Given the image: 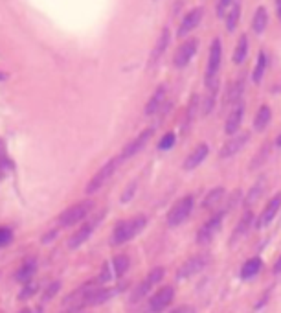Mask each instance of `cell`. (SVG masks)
I'll return each mask as SVG.
<instances>
[{
  "label": "cell",
  "instance_id": "obj_1",
  "mask_svg": "<svg viewBox=\"0 0 281 313\" xmlns=\"http://www.w3.org/2000/svg\"><path fill=\"white\" fill-rule=\"evenodd\" d=\"M147 225V217L145 216H136V217H130L127 221H120L112 230V238H110V243L112 245H123L130 241L134 236H138Z\"/></svg>",
  "mask_w": 281,
  "mask_h": 313
},
{
  "label": "cell",
  "instance_id": "obj_2",
  "mask_svg": "<svg viewBox=\"0 0 281 313\" xmlns=\"http://www.w3.org/2000/svg\"><path fill=\"white\" fill-rule=\"evenodd\" d=\"M120 161H122V159H110V161L107 162V164H103V166L99 168L98 173H94V177H92L90 181H88V184H86L85 192H86L88 195H92V193H96V192L101 190V188L105 186L107 181L114 175V171L118 169V164H120Z\"/></svg>",
  "mask_w": 281,
  "mask_h": 313
},
{
  "label": "cell",
  "instance_id": "obj_3",
  "mask_svg": "<svg viewBox=\"0 0 281 313\" xmlns=\"http://www.w3.org/2000/svg\"><path fill=\"white\" fill-rule=\"evenodd\" d=\"M220 59H222V46H220V39L215 37L212 41V46H210V57H208V67H206V77H204L206 87H210L215 81H219L217 74H219L220 69Z\"/></svg>",
  "mask_w": 281,
  "mask_h": 313
},
{
  "label": "cell",
  "instance_id": "obj_4",
  "mask_svg": "<svg viewBox=\"0 0 281 313\" xmlns=\"http://www.w3.org/2000/svg\"><path fill=\"white\" fill-rule=\"evenodd\" d=\"M92 206H94L92 201H81V203H76V205L66 208V210L59 216V225H61V227H72V225H76V223L83 221L85 217L88 216Z\"/></svg>",
  "mask_w": 281,
  "mask_h": 313
},
{
  "label": "cell",
  "instance_id": "obj_5",
  "mask_svg": "<svg viewBox=\"0 0 281 313\" xmlns=\"http://www.w3.org/2000/svg\"><path fill=\"white\" fill-rule=\"evenodd\" d=\"M193 197L191 195H186V197L178 199L173 208L169 210V214H167V225L169 227H178L180 223H184L188 217H190L191 210H193Z\"/></svg>",
  "mask_w": 281,
  "mask_h": 313
},
{
  "label": "cell",
  "instance_id": "obj_6",
  "mask_svg": "<svg viewBox=\"0 0 281 313\" xmlns=\"http://www.w3.org/2000/svg\"><path fill=\"white\" fill-rule=\"evenodd\" d=\"M127 267H129V258L120 254V256H116V258H112L108 264L103 265V269H101V273H99L98 276V282L105 284L108 282V280H112V278H120V276L127 271Z\"/></svg>",
  "mask_w": 281,
  "mask_h": 313
},
{
  "label": "cell",
  "instance_id": "obj_7",
  "mask_svg": "<svg viewBox=\"0 0 281 313\" xmlns=\"http://www.w3.org/2000/svg\"><path fill=\"white\" fill-rule=\"evenodd\" d=\"M198 50V39H188L186 43L176 48L175 52V67L176 69H184V67H188L193 59V55L197 54Z\"/></svg>",
  "mask_w": 281,
  "mask_h": 313
},
{
  "label": "cell",
  "instance_id": "obj_8",
  "mask_svg": "<svg viewBox=\"0 0 281 313\" xmlns=\"http://www.w3.org/2000/svg\"><path fill=\"white\" fill-rule=\"evenodd\" d=\"M250 140V133L248 131H243V133H236L224 142V145L220 147V157L222 159H228V157H234L237 153L243 149L244 145L248 144Z\"/></svg>",
  "mask_w": 281,
  "mask_h": 313
},
{
  "label": "cell",
  "instance_id": "obj_9",
  "mask_svg": "<svg viewBox=\"0 0 281 313\" xmlns=\"http://www.w3.org/2000/svg\"><path fill=\"white\" fill-rule=\"evenodd\" d=\"M208 254H197V256H191L190 260H186L180 269H178V278H190V276H195L197 273H200L202 269L208 265Z\"/></svg>",
  "mask_w": 281,
  "mask_h": 313
},
{
  "label": "cell",
  "instance_id": "obj_10",
  "mask_svg": "<svg viewBox=\"0 0 281 313\" xmlns=\"http://www.w3.org/2000/svg\"><path fill=\"white\" fill-rule=\"evenodd\" d=\"M175 298V289L171 286H164L160 288L149 300V310L152 313H160L162 310H166L167 306L171 304V300Z\"/></svg>",
  "mask_w": 281,
  "mask_h": 313
},
{
  "label": "cell",
  "instance_id": "obj_11",
  "mask_svg": "<svg viewBox=\"0 0 281 313\" xmlns=\"http://www.w3.org/2000/svg\"><path fill=\"white\" fill-rule=\"evenodd\" d=\"M151 137H152V129L142 131V133H140L136 138H132L129 144L123 147V151H122V155H120V159H122V161H127V159H130V157L138 155V153H140L145 147V144H147V142L151 140Z\"/></svg>",
  "mask_w": 281,
  "mask_h": 313
},
{
  "label": "cell",
  "instance_id": "obj_12",
  "mask_svg": "<svg viewBox=\"0 0 281 313\" xmlns=\"http://www.w3.org/2000/svg\"><path fill=\"white\" fill-rule=\"evenodd\" d=\"M220 225H222V214L213 216L210 221L204 223V225L200 227V230H198V234H197V241H198V243H200V245L210 243V241L213 240V236H215V234L219 232Z\"/></svg>",
  "mask_w": 281,
  "mask_h": 313
},
{
  "label": "cell",
  "instance_id": "obj_13",
  "mask_svg": "<svg viewBox=\"0 0 281 313\" xmlns=\"http://www.w3.org/2000/svg\"><path fill=\"white\" fill-rule=\"evenodd\" d=\"M202 17H204V9H202V8L191 9L190 13L184 17V21L180 23V26H178L176 35H178V37H186V35H188L191 30H195L198 24H200Z\"/></svg>",
  "mask_w": 281,
  "mask_h": 313
},
{
  "label": "cell",
  "instance_id": "obj_14",
  "mask_svg": "<svg viewBox=\"0 0 281 313\" xmlns=\"http://www.w3.org/2000/svg\"><path fill=\"white\" fill-rule=\"evenodd\" d=\"M280 208H281V193H278V195H274V197L266 203V206L263 208L261 216H259V219H258L259 229H263V227H266L268 223L272 221L274 217H276V214L280 212Z\"/></svg>",
  "mask_w": 281,
  "mask_h": 313
},
{
  "label": "cell",
  "instance_id": "obj_15",
  "mask_svg": "<svg viewBox=\"0 0 281 313\" xmlns=\"http://www.w3.org/2000/svg\"><path fill=\"white\" fill-rule=\"evenodd\" d=\"M162 278H164V267H154L152 271H149V275L145 276V280L140 284V288H138L134 298H142L144 295H147L152 288H156V286H158V282L162 280Z\"/></svg>",
  "mask_w": 281,
  "mask_h": 313
},
{
  "label": "cell",
  "instance_id": "obj_16",
  "mask_svg": "<svg viewBox=\"0 0 281 313\" xmlns=\"http://www.w3.org/2000/svg\"><path fill=\"white\" fill-rule=\"evenodd\" d=\"M243 116H244V107H243V103L239 101V103H236V105L232 107V111H230V115H228V120H226V125H224V131H226L228 137L236 135L237 131H239L241 123H243Z\"/></svg>",
  "mask_w": 281,
  "mask_h": 313
},
{
  "label": "cell",
  "instance_id": "obj_17",
  "mask_svg": "<svg viewBox=\"0 0 281 313\" xmlns=\"http://www.w3.org/2000/svg\"><path fill=\"white\" fill-rule=\"evenodd\" d=\"M208 153H210V147L208 144H198L193 151L186 157V161H184V169H195L197 166H200L204 159L208 157Z\"/></svg>",
  "mask_w": 281,
  "mask_h": 313
},
{
  "label": "cell",
  "instance_id": "obj_18",
  "mask_svg": "<svg viewBox=\"0 0 281 313\" xmlns=\"http://www.w3.org/2000/svg\"><path fill=\"white\" fill-rule=\"evenodd\" d=\"M169 41H171V31H169V28H164L162 33H160L158 41H156V45L152 48L151 57H149V63H151V65H154V63L164 55V52H166L167 46H169Z\"/></svg>",
  "mask_w": 281,
  "mask_h": 313
},
{
  "label": "cell",
  "instance_id": "obj_19",
  "mask_svg": "<svg viewBox=\"0 0 281 313\" xmlns=\"http://www.w3.org/2000/svg\"><path fill=\"white\" fill-rule=\"evenodd\" d=\"M94 227H96V221H90V223H85L81 229L77 230L74 236L68 240V247L70 249H77L79 245H83L88 238H90L92 230H94Z\"/></svg>",
  "mask_w": 281,
  "mask_h": 313
},
{
  "label": "cell",
  "instance_id": "obj_20",
  "mask_svg": "<svg viewBox=\"0 0 281 313\" xmlns=\"http://www.w3.org/2000/svg\"><path fill=\"white\" fill-rule=\"evenodd\" d=\"M243 92H244V79L241 77V79H237V81H234V83L228 85L224 103H226V105H230V103H232V105L239 103L241 98H243Z\"/></svg>",
  "mask_w": 281,
  "mask_h": 313
},
{
  "label": "cell",
  "instance_id": "obj_21",
  "mask_svg": "<svg viewBox=\"0 0 281 313\" xmlns=\"http://www.w3.org/2000/svg\"><path fill=\"white\" fill-rule=\"evenodd\" d=\"M164 99H166V87L162 85V87H158V89L154 91V94L151 96V99L147 101V105H145V115L149 116V115H152V113H156V111L162 107Z\"/></svg>",
  "mask_w": 281,
  "mask_h": 313
},
{
  "label": "cell",
  "instance_id": "obj_22",
  "mask_svg": "<svg viewBox=\"0 0 281 313\" xmlns=\"http://www.w3.org/2000/svg\"><path fill=\"white\" fill-rule=\"evenodd\" d=\"M270 120H272V111H270V107H268V105H261L259 111L256 113V118H254V127H256V131L266 129V125L270 123Z\"/></svg>",
  "mask_w": 281,
  "mask_h": 313
},
{
  "label": "cell",
  "instance_id": "obj_23",
  "mask_svg": "<svg viewBox=\"0 0 281 313\" xmlns=\"http://www.w3.org/2000/svg\"><path fill=\"white\" fill-rule=\"evenodd\" d=\"M35 269H37L35 260H26L15 273V280H19V282H30L31 276L35 275Z\"/></svg>",
  "mask_w": 281,
  "mask_h": 313
},
{
  "label": "cell",
  "instance_id": "obj_24",
  "mask_svg": "<svg viewBox=\"0 0 281 313\" xmlns=\"http://www.w3.org/2000/svg\"><path fill=\"white\" fill-rule=\"evenodd\" d=\"M266 24H268V13H266V9L261 6V8L256 9V15H254V21H252V30L256 31V33H263Z\"/></svg>",
  "mask_w": 281,
  "mask_h": 313
},
{
  "label": "cell",
  "instance_id": "obj_25",
  "mask_svg": "<svg viewBox=\"0 0 281 313\" xmlns=\"http://www.w3.org/2000/svg\"><path fill=\"white\" fill-rule=\"evenodd\" d=\"M246 55H248V37H246V35H241L239 41H237L236 50H234V63H236V65L244 63Z\"/></svg>",
  "mask_w": 281,
  "mask_h": 313
},
{
  "label": "cell",
  "instance_id": "obj_26",
  "mask_svg": "<svg viewBox=\"0 0 281 313\" xmlns=\"http://www.w3.org/2000/svg\"><path fill=\"white\" fill-rule=\"evenodd\" d=\"M239 17H241V4L239 2H234V6L230 8V11L226 13V30L228 31H234L237 28V24H239Z\"/></svg>",
  "mask_w": 281,
  "mask_h": 313
},
{
  "label": "cell",
  "instance_id": "obj_27",
  "mask_svg": "<svg viewBox=\"0 0 281 313\" xmlns=\"http://www.w3.org/2000/svg\"><path fill=\"white\" fill-rule=\"evenodd\" d=\"M206 89H208V94H206L204 101H202V105H204L202 113H204V115H210V113H212V109H213V105H215V98H217L219 81H215V83L210 85V87H206Z\"/></svg>",
  "mask_w": 281,
  "mask_h": 313
},
{
  "label": "cell",
  "instance_id": "obj_28",
  "mask_svg": "<svg viewBox=\"0 0 281 313\" xmlns=\"http://www.w3.org/2000/svg\"><path fill=\"white\" fill-rule=\"evenodd\" d=\"M224 197V188H213L210 193H206L204 201H202V206L204 208H215Z\"/></svg>",
  "mask_w": 281,
  "mask_h": 313
},
{
  "label": "cell",
  "instance_id": "obj_29",
  "mask_svg": "<svg viewBox=\"0 0 281 313\" xmlns=\"http://www.w3.org/2000/svg\"><path fill=\"white\" fill-rule=\"evenodd\" d=\"M259 269H261V260L259 258L246 260V264H244L243 269H241V276H243V278H252V276L258 275Z\"/></svg>",
  "mask_w": 281,
  "mask_h": 313
},
{
  "label": "cell",
  "instance_id": "obj_30",
  "mask_svg": "<svg viewBox=\"0 0 281 313\" xmlns=\"http://www.w3.org/2000/svg\"><path fill=\"white\" fill-rule=\"evenodd\" d=\"M265 70H266V55H265V52H259L256 69H254V72H252V79H254V83H261Z\"/></svg>",
  "mask_w": 281,
  "mask_h": 313
},
{
  "label": "cell",
  "instance_id": "obj_31",
  "mask_svg": "<svg viewBox=\"0 0 281 313\" xmlns=\"http://www.w3.org/2000/svg\"><path fill=\"white\" fill-rule=\"evenodd\" d=\"M252 219H254V216H252V212H246V214L241 217V221H239V225H237L236 229V234H234V240L232 241H236V240H239V238L243 236L244 232L248 230V227H250Z\"/></svg>",
  "mask_w": 281,
  "mask_h": 313
},
{
  "label": "cell",
  "instance_id": "obj_32",
  "mask_svg": "<svg viewBox=\"0 0 281 313\" xmlns=\"http://www.w3.org/2000/svg\"><path fill=\"white\" fill-rule=\"evenodd\" d=\"M265 184H266L265 179H261V181H258V183H256V186H254V188L250 190V195L246 197V203H248V205H252V203H256V201H258L259 195H261V193H263V190H265Z\"/></svg>",
  "mask_w": 281,
  "mask_h": 313
},
{
  "label": "cell",
  "instance_id": "obj_33",
  "mask_svg": "<svg viewBox=\"0 0 281 313\" xmlns=\"http://www.w3.org/2000/svg\"><path fill=\"white\" fill-rule=\"evenodd\" d=\"M175 142H176V135H175V133H166L164 137L160 138L158 149H160V151H167V149H171V147L175 145Z\"/></svg>",
  "mask_w": 281,
  "mask_h": 313
},
{
  "label": "cell",
  "instance_id": "obj_34",
  "mask_svg": "<svg viewBox=\"0 0 281 313\" xmlns=\"http://www.w3.org/2000/svg\"><path fill=\"white\" fill-rule=\"evenodd\" d=\"M37 289H39V284L37 282H24V288H22V291L19 293V298L21 300H24V298H30L31 295H35L37 293Z\"/></svg>",
  "mask_w": 281,
  "mask_h": 313
},
{
  "label": "cell",
  "instance_id": "obj_35",
  "mask_svg": "<svg viewBox=\"0 0 281 313\" xmlns=\"http://www.w3.org/2000/svg\"><path fill=\"white\" fill-rule=\"evenodd\" d=\"M234 2H236V0H219V2H217V9H215V11H217V17H219V19H224L226 13L230 11V8L234 6Z\"/></svg>",
  "mask_w": 281,
  "mask_h": 313
},
{
  "label": "cell",
  "instance_id": "obj_36",
  "mask_svg": "<svg viewBox=\"0 0 281 313\" xmlns=\"http://www.w3.org/2000/svg\"><path fill=\"white\" fill-rule=\"evenodd\" d=\"M197 109H198V96L195 94V96L191 98V103H190V107H188V113H186V123L193 122V116L197 113Z\"/></svg>",
  "mask_w": 281,
  "mask_h": 313
},
{
  "label": "cell",
  "instance_id": "obj_37",
  "mask_svg": "<svg viewBox=\"0 0 281 313\" xmlns=\"http://www.w3.org/2000/svg\"><path fill=\"white\" fill-rule=\"evenodd\" d=\"M11 240H13V232L9 229H6V227H0V247L8 245Z\"/></svg>",
  "mask_w": 281,
  "mask_h": 313
},
{
  "label": "cell",
  "instance_id": "obj_38",
  "mask_svg": "<svg viewBox=\"0 0 281 313\" xmlns=\"http://www.w3.org/2000/svg\"><path fill=\"white\" fill-rule=\"evenodd\" d=\"M59 288H61V282H53V284H50V286H48V291H46L44 295H43V300H50V298L53 297V295H55V293H57V291H59Z\"/></svg>",
  "mask_w": 281,
  "mask_h": 313
},
{
  "label": "cell",
  "instance_id": "obj_39",
  "mask_svg": "<svg viewBox=\"0 0 281 313\" xmlns=\"http://www.w3.org/2000/svg\"><path fill=\"white\" fill-rule=\"evenodd\" d=\"M169 313H195V308H191V306H180V308H175L173 312Z\"/></svg>",
  "mask_w": 281,
  "mask_h": 313
},
{
  "label": "cell",
  "instance_id": "obj_40",
  "mask_svg": "<svg viewBox=\"0 0 281 313\" xmlns=\"http://www.w3.org/2000/svg\"><path fill=\"white\" fill-rule=\"evenodd\" d=\"M274 273H281V256L278 258V262L274 264Z\"/></svg>",
  "mask_w": 281,
  "mask_h": 313
},
{
  "label": "cell",
  "instance_id": "obj_41",
  "mask_svg": "<svg viewBox=\"0 0 281 313\" xmlns=\"http://www.w3.org/2000/svg\"><path fill=\"white\" fill-rule=\"evenodd\" d=\"M276 13H278V17H280V21H281V0H276Z\"/></svg>",
  "mask_w": 281,
  "mask_h": 313
},
{
  "label": "cell",
  "instance_id": "obj_42",
  "mask_svg": "<svg viewBox=\"0 0 281 313\" xmlns=\"http://www.w3.org/2000/svg\"><path fill=\"white\" fill-rule=\"evenodd\" d=\"M19 313H41V310H35V312H31V310H28V308H26V310H21Z\"/></svg>",
  "mask_w": 281,
  "mask_h": 313
},
{
  "label": "cell",
  "instance_id": "obj_43",
  "mask_svg": "<svg viewBox=\"0 0 281 313\" xmlns=\"http://www.w3.org/2000/svg\"><path fill=\"white\" fill-rule=\"evenodd\" d=\"M276 144H278V145H280V147H281V135H280V137H278V140H276Z\"/></svg>",
  "mask_w": 281,
  "mask_h": 313
},
{
  "label": "cell",
  "instance_id": "obj_44",
  "mask_svg": "<svg viewBox=\"0 0 281 313\" xmlns=\"http://www.w3.org/2000/svg\"><path fill=\"white\" fill-rule=\"evenodd\" d=\"M0 79H6V76H4V74H2V72H0Z\"/></svg>",
  "mask_w": 281,
  "mask_h": 313
}]
</instances>
